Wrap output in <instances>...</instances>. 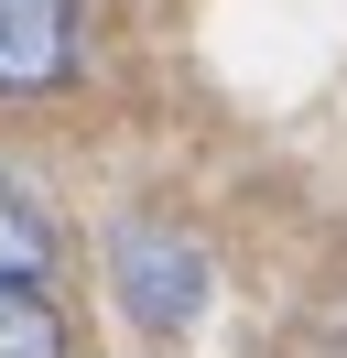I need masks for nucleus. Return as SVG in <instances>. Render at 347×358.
<instances>
[{
    "label": "nucleus",
    "mask_w": 347,
    "mask_h": 358,
    "mask_svg": "<svg viewBox=\"0 0 347 358\" xmlns=\"http://www.w3.org/2000/svg\"><path fill=\"white\" fill-rule=\"evenodd\" d=\"M0 358H65V304H55V228L43 206L0 174Z\"/></svg>",
    "instance_id": "1"
},
{
    "label": "nucleus",
    "mask_w": 347,
    "mask_h": 358,
    "mask_svg": "<svg viewBox=\"0 0 347 358\" xmlns=\"http://www.w3.org/2000/svg\"><path fill=\"white\" fill-rule=\"evenodd\" d=\"M120 293L141 304V326H185V315L206 304V261H195V239L163 228V217H130V228H120Z\"/></svg>",
    "instance_id": "2"
},
{
    "label": "nucleus",
    "mask_w": 347,
    "mask_h": 358,
    "mask_svg": "<svg viewBox=\"0 0 347 358\" xmlns=\"http://www.w3.org/2000/svg\"><path fill=\"white\" fill-rule=\"evenodd\" d=\"M76 55V0H0V87H55Z\"/></svg>",
    "instance_id": "3"
}]
</instances>
